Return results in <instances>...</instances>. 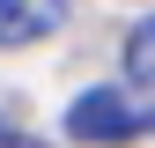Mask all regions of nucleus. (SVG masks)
<instances>
[{
    "instance_id": "2",
    "label": "nucleus",
    "mask_w": 155,
    "mask_h": 148,
    "mask_svg": "<svg viewBox=\"0 0 155 148\" xmlns=\"http://www.w3.org/2000/svg\"><path fill=\"white\" fill-rule=\"evenodd\" d=\"M74 0H0V45H45L52 30H67Z\"/></svg>"
},
{
    "instance_id": "4",
    "label": "nucleus",
    "mask_w": 155,
    "mask_h": 148,
    "mask_svg": "<svg viewBox=\"0 0 155 148\" xmlns=\"http://www.w3.org/2000/svg\"><path fill=\"white\" fill-rule=\"evenodd\" d=\"M0 148H45V141H30L22 126H8V119H0Z\"/></svg>"
},
{
    "instance_id": "1",
    "label": "nucleus",
    "mask_w": 155,
    "mask_h": 148,
    "mask_svg": "<svg viewBox=\"0 0 155 148\" xmlns=\"http://www.w3.org/2000/svg\"><path fill=\"white\" fill-rule=\"evenodd\" d=\"M148 126V111L126 96V89H89V96H74L67 111V141H89V148H111V141H133Z\"/></svg>"
},
{
    "instance_id": "3",
    "label": "nucleus",
    "mask_w": 155,
    "mask_h": 148,
    "mask_svg": "<svg viewBox=\"0 0 155 148\" xmlns=\"http://www.w3.org/2000/svg\"><path fill=\"white\" fill-rule=\"evenodd\" d=\"M126 82H140V89H155V15L126 30Z\"/></svg>"
}]
</instances>
